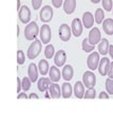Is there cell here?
I'll return each instance as SVG.
<instances>
[{"label": "cell", "instance_id": "24", "mask_svg": "<svg viewBox=\"0 0 113 127\" xmlns=\"http://www.w3.org/2000/svg\"><path fill=\"white\" fill-rule=\"evenodd\" d=\"M38 69H39L40 74L44 75V76L48 74L50 71V66H49L48 61H46V59H41L39 64H38Z\"/></svg>", "mask_w": 113, "mask_h": 127}, {"label": "cell", "instance_id": "9", "mask_svg": "<svg viewBox=\"0 0 113 127\" xmlns=\"http://www.w3.org/2000/svg\"><path fill=\"white\" fill-rule=\"evenodd\" d=\"M89 42L91 43V45H96V43H98L100 41V39H102V36H100V31L98 28H93L91 29L90 33H89Z\"/></svg>", "mask_w": 113, "mask_h": 127}, {"label": "cell", "instance_id": "42", "mask_svg": "<svg viewBox=\"0 0 113 127\" xmlns=\"http://www.w3.org/2000/svg\"><path fill=\"white\" fill-rule=\"evenodd\" d=\"M90 1L92 2V3H94V4H96V3H99L102 0H90Z\"/></svg>", "mask_w": 113, "mask_h": 127}, {"label": "cell", "instance_id": "12", "mask_svg": "<svg viewBox=\"0 0 113 127\" xmlns=\"http://www.w3.org/2000/svg\"><path fill=\"white\" fill-rule=\"evenodd\" d=\"M66 61H67V54L64 50H59L57 51L56 54L54 55V63L57 67H62L65 66Z\"/></svg>", "mask_w": 113, "mask_h": 127}, {"label": "cell", "instance_id": "41", "mask_svg": "<svg viewBox=\"0 0 113 127\" xmlns=\"http://www.w3.org/2000/svg\"><path fill=\"white\" fill-rule=\"evenodd\" d=\"M21 9V6H20V0H17V11H19Z\"/></svg>", "mask_w": 113, "mask_h": 127}, {"label": "cell", "instance_id": "22", "mask_svg": "<svg viewBox=\"0 0 113 127\" xmlns=\"http://www.w3.org/2000/svg\"><path fill=\"white\" fill-rule=\"evenodd\" d=\"M109 41L107 38H102L100 41L98 42V52L102 55H106L107 53H109Z\"/></svg>", "mask_w": 113, "mask_h": 127}, {"label": "cell", "instance_id": "40", "mask_svg": "<svg viewBox=\"0 0 113 127\" xmlns=\"http://www.w3.org/2000/svg\"><path fill=\"white\" fill-rule=\"evenodd\" d=\"M109 53H110L111 58L113 59V45H110V47H109Z\"/></svg>", "mask_w": 113, "mask_h": 127}, {"label": "cell", "instance_id": "7", "mask_svg": "<svg viewBox=\"0 0 113 127\" xmlns=\"http://www.w3.org/2000/svg\"><path fill=\"white\" fill-rule=\"evenodd\" d=\"M39 17H40V20L45 23L51 21L53 18V9L50 5L42 6V9L40 10Z\"/></svg>", "mask_w": 113, "mask_h": 127}, {"label": "cell", "instance_id": "19", "mask_svg": "<svg viewBox=\"0 0 113 127\" xmlns=\"http://www.w3.org/2000/svg\"><path fill=\"white\" fill-rule=\"evenodd\" d=\"M76 9V0H65L64 2V11L68 15L74 13Z\"/></svg>", "mask_w": 113, "mask_h": 127}, {"label": "cell", "instance_id": "39", "mask_svg": "<svg viewBox=\"0 0 113 127\" xmlns=\"http://www.w3.org/2000/svg\"><path fill=\"white\" fill-rule=\"evenodd\" d=\"M29 98H35V100H37V98H39V96L36 94V93H31L30 95H29Z\"/></svg>", "mask_w": 113, "mask_h": 127}, {"label": "cell", "instance_id": "2", "mask_svg": "<svg viewBox=\"0 0 113 127\" xmlns=\"http://www.w3.org/2000/svg\"><path fill=\"white\" fill-rule=\"evenodd\" d=\"M41 48H42V42L40 39H35V40L31 43L29 49H28V53L26 56L29 59H35L41 52Z\"/></svg>", "mask_w": 113, "mask_h": 127}, {"label": "cell", "instance_id": "28", "mask_svg": "<svg viewBox=\"0 0 113 127\" xmlns=\"http://www.w3.org/2000/svg\"><path fill=\"white\" fill-rule=\"evenodd\" d=\"M31 83L32 81L30 79L29 76H24L21 79V84H22V90L23 91H28L31 88Z\"/></svg>", "mask_w": 113, "mask_h": 127}, {"label": "cell", "instance_id": "25", "mask_svg": "<svg viewBox=\"0 0 113 127\" xmlns=\"http://www.w3.org/2000/svg\"><path fill=\"white\" fill-rule=\"evenodd\" d=\"M81 47H83V50L85 52H92V51H94V45H91L90 42H89V39L88 38H85L83 42H81Z\"/></svg>", "mask_w": 113, "mask_h": 127}, {"label": "cell", "instance_id": "11", "mask_svg": "<svg viewBox=\"0 0 113 127\" xmlns=\"http://www.w3.org/2000/svg\"><path fill=\"white\" fill-rule=\"evenodd\" d=\"M18 16H19V19L20 21L23 23H28L31 19V11L30 9L26 5H23L21 6V9L19 10L18 12Z\"/></svg>", "mask_w": 113, "mask_h": 127}, {"label": "cell", "instance_id": "13", "mask_svg": "<svg viewBox=\"0 0 113 127\" xmlns=\"http://www.w3.org/2000/svg\"><path fill=\"white\" fill-rule=\"evenodd\" d=\"M81 21H83V25L85 26L86 29H90V28H92L93 25H94L95 18L93 17L91 12H86V13H84V15H83Z\"/></svg>", "mask_w": 113, "mask_h": 127}, {"label": "cell", "instance_id": "15", "mask_svg": "<svg viewBox=\"0 0 113 127\" xmlns=\"http://www.w3.org/2000/svg\"><path fill=\"white\" fill-rule=\"evenodd\" d=\"M73 93L77 98H83L85 96V85L81 82H76L73 88Z\"/></svg>", "mask_w": 113, "mask_h": 127}, {"label": "cell", "instance_id": "44", "mask_svg": "<svg viewBox=\"0 0 113 127\" xmlns=\"http://www.w3.org/2000/svg\"><path fill=\"white\" fill-rule=\"evenodd\" d=\"M18 35H19V27L17 26V36H18Z\"/></svg>", "mask_w": 113, "mask_h": 127}, {"label": "cell", "instance_id": "27", "mask_svg": "<svg viewBox=\"0 0 113 127\" xmlns=\"http://www.w3.org/2000/svg\"><path fill=\"white\" fill-rule=\"evenodd\" d=\"M94 18H95V22L98 23V25H100V23L104 21V19H105V13H104L103 9H97L96 10Z\"/></svg>", "mask_w": 113, "mask_h": 127}, {"label": "cell", "instance_id": "17", "mask_svg": "<svg viewBox=\"0 0 113 127\" xmlns=\"http://www.w3.org/2000/svg\"><path fill=\"white\" fill-rule=\"evenodd\" d=\"M49 77L50 79H51L52 82L54 83H57L58 81L60 79L61 77V73H60V71L59 69L57 68V66H52L51 68H50V71H49Z\"/></svg>", "mask_w": 113, "mask_h": 127}, {"label": "cell", "instance_id": "16", "mask_svg": "<svg viewBox=\"0 0 113 127\" xmlns=\"http://www.w3.org/2000/svg\"><path fill=\"white\" fill-rule=\"evenodd\" d=\"M52 81L46 77H41L39 81H38V84H37V87H38V90L40 91V92H45V91H48L50 86H51V83Z\"/></svg>", "mask_w": 113, "mask_h": 127}, {"label": "cell", "instance_id": "30", "mask_svg": "<svg viewBox=\"0 0 113 127\" xmlns=\"http://www.w3.org/2000/svg\"><path fill=\"white\" fill-rule=\"evenodd\" d=\"M96 95V91L94 89V87L93 88H88V90L85 92V98H94Z\"/></svg>", "mask_w": 113, "mask_h": 127}, {"label": "cell", "instance_id": "6", "mask_svg": "<svg viewBox=\"0 0 113 127\" xmlns=\"http://www.w3.org/2000/svg\"><path fill=\"white\" fill-rule=\"evenodd\" d=\"M58 34H59V38L62 41H68V40H70V38H71L72 29L67 25V23H62V25L59 27Z\"/></svg>", "mask_w": 113, "mask_h": 127}, {"label": "cell", "instance_id": "33", "mask_svg": "<svg viewBox=\"0 0 113 127\" xmlns=\"http://www.w3.org/2000/svg\"><path fill=\"white\" fill-rule=\"evenodd\" d=\"M42 0H32V5L34 7V10H39L41 6Z\"/></svg>", "mask_w": 113, "mask_h": 127}, {"label": "cell", "instance_id": "38", "mask_svg": "<svg viewBox=\"0 0 113 127\" xmlns=\"http://www.w3.org/2000/svg\"><path fill=\"white\" fill-rule=\"evenodd\" d=\"M29 96H28V95H26V93H25V91H24V92H20V93H19L18 95H17V98H18V100H20V98H25V100H26V98H28Z\"/></svg>", "mask_w": 113, "mask_h": 127}, {"label": "cell", "instance_id": "32", "mask_svg": "<svg viewBox=\"0 0 113 127\" xmlns=\"http://www.w3.org/2000/svg\"><path fill=\"white\" fill-rule=\"evenodd\" d=\"M103 7L108 12H110L111 10H113L112 0H103Z\"/></svg>", "mask_w": 113, "mask_h": 127}, {"label": "cell", "instance_id": "29", "mask_svg": "<svg viewBox=\"0 0 113 127\" xmlns=\"http://www.w3.org/2000/svg\"><path fill=\"white\" fill-rule=\"evenodd\" d=\"M106 90L109 94H113V78L108 77L106 79Z\"/></svg>", "mask_w": 113, "mask_h": 127}, {"label": "cell", "instance_id": "34", "mask_svg": "<svg viewBox=\"0 0 113 127\" xmlns=\"http://www.w3.org/2000/svg\"><path fill=\"white\" fill-rule=\"evenodd\" d=\"M62 1L64 0H52V3H53V6L54 7H60L62 5Z\"/></svg>", "mask_w": 113, "mask_h": 127}, {"label": "cell", "instance_id": "35", "mask_svg": "<svg viewBox=\"0 0 113 127\" xmlns=\"http://www.w3.org/2000/svg\"><path fill=\"white\" fill-rule=\"evenodd\" d=\"M108 76L110 77V78H113V62H111V63H110V66H109Z\"/></svg>", "mask_w": 113, "mask_h": 127}, {"label": "cell", "instance_id": "36", "mask_svg": "<svg viewBox=\"0 0 113 127\" xmlns=\"http://www.w3.org/2000/svg\"><path fill=\"white\" fill-rule=\"evenodd\" d=\"M22 88V84H21V79L17 77V93H20V90Z\"/></svg>", "mask_w": 113, "mask_h": 127}, {"label": "cell", "instance_id": "31", "mask_svg": "<svg viewBox=\"0 0 113 127\" xmlns=\"http://www.w3.org/2000/svg\"><path fill=\"white\" fill-rule=\"evenodd\" d=\"M25 62V55L23 53L22 50H19L17 52V63L18 65H22V64H24Z\"/></svg>", "mask_w": 113, "mask_h": 127}, {"label": "cell", "instance_id": "37", "mask_svg": "<svg viewBox=\"0 0 113 127\" xmlns=\"http://www.w3.org/2000/svg\"><path fill=\"white\" fill-rule=\"evenodd\" d=\"M99 98L102 100V98H109V93L108 92H104V91H102V92L99 93Z\"/></svg>", "mask_w": 113, "mask_h": 127}, {"label": "cell", "instance_id": "4", "mask_svg": "<svg viewBox=\"0 0 113 127\" xmlns=\"http://www.w3.org/2000/svg\"><path fill=\"white\" fill-rule=\"evenodd\" d=\"M83 83L87 88H93L96 84V76L92 71H86L83 75Z\"/></svg>", "mask_w": 113, "mask_h": 127}, {"label": "cell", "instance_id": "1", "mask_svg": "<svg viewBox=\"0 0 113 127\" xmlns=\"http://www.w3.org/2000/svg\"><path fill=\"white\" fill-rule=\"evenodd\" d=\"M39 28L35 21L30 22L28 26L24 28V37L28 40H35L37 35L39 34Z\"/></svg>", "mask_w": 113, "mask_h": 127}, {"label": "cell", "instance_id": "26", "mask_svg": "<svg viewBox=\"0 0 113 127\" xmlns=\"http://www.w3.org/2000/svg\"><path fill=\"white\" fill-rule=\"evenodd\" d=\"M55 54V49H54V46L53 45H46L45 49V58H52Z\"/></svg>", "mask_w": 113, "mask_h": 127}, {"label": "cell", "instance_id": "23", "mask_svg": "<svg viewBox=\"0 0 113 127\" xmlns=\"http://www.w3.org/2000/svg\"><path fill=\"white\" fill-rule=\"evenodd\" d=\"M103 30L107 35H113V19L107 18L103 21Z\"/></svg>", "mask_w": 113, "mask_h": 127}, {"label": "cell", "instance_id": "20", "mask_svg": "<svg viewBox=\"0 0 113 127\" xmlns=\"http://www.w3.org/2000/svg\"><path fill=\"white\" fill-rule=\"evenodd\" d=\"M49 92L51 94V97L52 98H58L61 96V88L59 87V85L56 84V83H54V84H51L49 88Z\"/></svg>", "mask_w": 113, "mask_h": 127}, {"label": "cell", "instance_id": "8", "mask_svg": "<svg viewBox=\"0 0 113 127\" xmlns=\"http://www.w3.org/2000/svg\"><path fill=\"white\" fill-rule=\"evenodd\" d=\"M83 21L79 18H75L73 19L72 25H71V29H72V34L75 37H79L83 34Z\"/></svg>", "mask_w": 113, "mask_h": 127}, {"label": "cell", "instance_id": "21", "mask_svg": "<svg viewBox=\"0 0 113 127\" xmlns=\"http://www.w3.org/2000/svg\"><path fill=\"white\" fill-rule=\"evenodd\" d=\"M72 93H73L72 85L70 84L69 82L64 83V84H62V86H61V94H62V97L69 98V97L72 95Z\"/></svg>", "mask_w": 113, "mask_h": 127}, {"label": "cell", "instance_id": "3", "mask_svg": "<svg viewBox=\"0 0 113 127\" xmlns=\"http://www.w3.org/2000/svg\"><path fill=\"white\" fill-rule=\"evenodd\" d=\"M39 36H40V40H41L42 43H45V45H49V42L51 41V38H52V31H51L50 26L44 25L40 28Z\"/></svg>", "mask_w": 113, "mask_h": 127}, {"label": "cell", "instance_id": "18", "mask_svg": "<svg viewBox=\"0 0 113 127\" xmlns=\"http://www.w3.org/2000/svg\"><path fill=\"white\" fill-rule=\"evenodd\" d=\"M73 74H74V70H73V67L71 65H66L62 69V72H61V75L64 79L66 82H69L71 81L73 78Z\"/></svg>", "mask_w": 113, "mask_h": 127}, {"label": "cell", "instance_id": "10", "mask_svg": "<svg viewBox=\"0 0 113 127\" xmlns=\"http://www.w3.org/2000/svg\"><path fill=\"white\" fill-rule=\"evenodd\" d=\"M109 66H110V59L107 57H103L99 62L98 65V72L102 76H106L108 75V70H109Z\"/></svg>", "mask_w": 113, "mask_h": 127}, {"label": "cell", "instance_id": "14", "mask_svg": "<svg viewBox=\"0 0 113 127\" xmlns=\"http://www.w3.org/2000/svg\"><path fill=\"white\" fill-rule=\"evenodd\" d=\"M38 67L35 65L34 63L30 64L29 65V69H28V76L30 77V79L32 81V83H35L38 79Z\"/></svg>", "mask_w": 113, "mask_h": 127}, {"label": "cell", "instance_id": "5", "mask_svg": "<svg viewBox=\"0 0 113 127\" xmlns=\"http://www.w3.org/2000/svg\"><path fill=\"white\" fill-rule=\"evenodd\" d=\"M99 62H100L99 52H92V53L88 56V59H87L88 68L90 69V70H93V71H94L95 69L98 68Z\"/></svg>", "mask_w": 113, "mask_h": 127}, {"label": "cell", "instance_id": "43", "mask_svg": "<svg viewBox=\"0 0 113 127\" xmlns=\"http://www.w3.org/2000/svg\"><path fill=\"white\" fill-rule=\"evenodd\" d=\"M45 97H46V98H50V97H51V94H50V92H46V91H45Z\"/></svg>", "mask_w": 113, "mask_h": 127}]
</instances>
